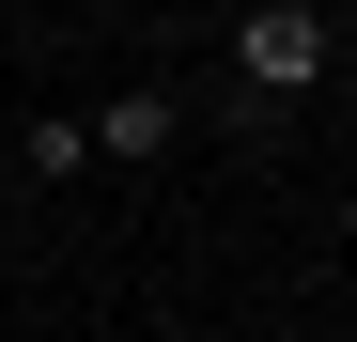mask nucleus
Wrapping results in <instances>:
<instances>
[{
    "instance_id": "1",
    "label": "nucleus",
    "mask_w": 357,
    "mask_h": 342,
    "mask_svg": "<svg viewBox=\"0 0 357 342\" xmlns=\"http://www.w3.org/2000/svg\"><path fill=\"white\" fill-rule=\"evenodd\" d=\"M218 47H233V78H218L233 109H280V94H311V78H326V16H311V0H249Z\"/></svg>"
},
{
    "instance_id": "2",
    "label": "nucleus",
    "mask_w": 357,
    "mask_h": 342,
    "mask_svg": "<svg viewBox=\"0 0 357 342\" xmlns=\"http://www.w3.org/2000/svg\"><path fill=\"white\" fill-rule=\"evenodd\" d=\"M78 125H93V156H125V171H140V156H171V125H187V94H155V78H125V94H93Z\"/></svg>"
},
{
    "instance_id": "3",
    "label": "nucleus",
    "mask_w": 357,
    "mask_h": 342,
    "mask_svg": "<svg viewBox=\"0 0 357 342\" xmlns=\"http://www.w3.org/2000/svg\"><path fill=\"white\" fill-rule=\"evenodd\" d=\"M16 156L63 187V171H93V125H78V109H31V140H16Z\"/></svg>"
},
{
    "instance_id": "4",
    "label": "nucleus",
    "mask_w": 357,
    "mask_h": 342,
    "mask_svg": "<svg viewBox=\"0 0 357 342\" xmlns=\"http://www.w3.org/2000/svg\"><path fill=\"white\" fill-rule=\"evenodd\" d=\"M140 342H187V327H140Z\"/></svg>"
}]
</instances>
